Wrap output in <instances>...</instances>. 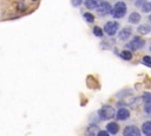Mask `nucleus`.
Here are the masks:
<instances>
[{
	"instance_id": "obj_1",
	"label": "nucleus",
	"mask_w": 151,
	"mask_h": 136,
	"mask_svg": "<svg viewBox=\"0 0 151 136\" xmlns=\"http://www.w3.org/2000/svg\"><path fill=\"white\" fill-rule=\"evenodd\" d=\"M126 12H127V6H126V4L123 2V1H117V2L113 5V7L111 8V13H110V14H111L114 19H120V18L125 17Z\"/></svg>"
},
{
	"instance_id": "obj_2",
	"label": "nucleus",
	"mask_w": 151,
	"mask_h": 136,
	"mask_svg": "<svg viewBox=\"0 0 151 136\" xmlns=\"http://www.w3.org/2000/svg\"><path fill=\"white\" fill-rule=\"evenodd\" d=\"M97 115L99 116L100 119L106 121V119H111V118H113V117L116 116V110H114V108H113L112 105L106 104V105H103V106L98 110Z\"/></svg>"
},
{
	"instance_id": "obj_3",
	"label": "nucleus",
	"mask_w": 151,
	"mask_h": 136,
	"mask_svg": "<svg viewBox=\"0 0 151 136\" xmlns=\"http://www.w3.org/2000/svg\"><path fill=\"white\" fill-rule=\"evenodd\" d=\"M145 46V40L140 37H133L131 39V41H129L126 44V47L133 50V51H137V50H140Z\"/></svg>"
},
{
	"instance_id": "obj_4",
	"label": "nucleus",
	"mask_w": 151,
	"mask_h": 136,
	"mask_svg": "<svg viewBox=\"0 0 151 136\" xmlns=\"http://www.w3.org/2000/svg\"><path fill=\"white\" fill-rule=\"evenodd\" d=\"M111 8H112V6L110 5V2L101 1V2H98V6H97L96 11H97V13L100 17H105V15H107V14L111 13Z\"/></svg>"
},
{
	"instance_id": "obj_5",
	"label": "nucleus",
	"mask_w": 151,
	"mask_h": 136,
	"mask_svg": "<svg viewBox=\"0 0 151 136\" xmlns=\"http://www.w3.org/2000/svg\"><path fill=\"white\" fill-rule=\"evenodd\" d=\"M118 28H119V24H118L117 21H113V20L107 21V22L104 25V32H105L107 35H110V37L114 35V34L118 32Z\"/></svg>"
},
{
	"instance_id": "obj_6",
	"label": "nucleus",
	"mask_w": 151,
	"mask_h": 136,
	"mask_svg": "<svg viewBox=\"0 0 151 136\" xmlns=\"http://www.w3.org/2000/svg\"><path fill=\"white\" fill-rule=\"evenodd\" d=\"M131 34H132V27L125 26V27H123V28L120 30V32L118 33V40L125 41V40H127V39L131 37Z\"/></svg>"
},
{
	"instance_id": "obj_7",
	"label": "nucleus",
	"mask_w": 151,
	"mask_h": 136,
	"mask_svg": "<svg viewBox=\"0 0 151 136\" xmlns=\"http://www.w3.org/2000/svg\"><path fill=\"white\" fill-rule=\"evenodd\" d=\"M124 136H140V130L136 125H127L123 131Z\"/></svg>"
},
{
	"instance_id": "obj_8",
	"label": "nucleus",
	"mask_w": 151,
	"mask_h": 136,
	"mask_svg": "<svg viewBox=\"0 0 151 136\" xmlns=\"http://www.w3.org/2000/svg\"><path fill=\"white\" fill-rule=\"evenodd\" d=\"M130 117V110L126 108H120L118 111H116V118L119 121H125Z\"/></svg>"
},
{
	"instance_id": "obj_9",
	"label": "nucleus",
	"mask_w": 151,
	"mask_h": 136,
	"mask_svg": "<svg viewBox=\"0 0 151 136\" xmlns=\"http://www.w3.org/2000/svg\"><path fill=\"white\" fill-rule=\"evenodd\" d=\"M106 131H107V134L110 135H116V134H118V131H119V125H118V123H116V122H110V123H107V125H106Z\"/></svg>"
},
{
	"instance_id": "obj_10",
	"label": "nucleus",
	"mask_w": 151,
	"mask_h": 136,
	"mask_svg": "<svg viewBox=\"0 0 151 136\" xmlns=\"http://www.w3.org/2000/svg\"><path fill=\"white\" fill-rule=\"evenodd\" d=\"M100 129H99V127L97 125V124H90L87 128H86V130H85V135L86 136H97V134H98V131H99Z\"/></svg>"
},
{
	"instance_id": "obj_11",
	"label": "nucleus",
	"mask_w": 151,
	"mask_h": 136,
	"mask_svg": "<svg viewBox=\"0 0 151 136\" xmlns=\"http://www.w3.org/2000/svg\"><path fill=\"white\" fill-rule=\"evenodd\" d=\"M142 134L144 136H151V122L146 121L142 125Z\"/></svg>"
},
{
	"instance_id": "obj_12",
	"label": "nucleus",
	"mask_w": 151,
	"mask_h": 136,
	"mask_svg": "<svg viewBox=\"0 0 151 136\" xmlns=\"http://www.w3.org/2000/svg\"><path fill=\"white\" fill-rule=\"evenodd\" d=\"M127 21H129L130 24H132V25L138 24V22L140 21V14H139V13H137V12H132V13L129 15Z\"/></svg>"
},
{
	"instance_id": "obj_13",
	"label": "nucleus",
	"mask_w": 151,
	"mask_h": 136,
	"mask_svg": "<svg viewBox=\"0 0 151 136\" xmlns=\"http://www.w3.org/2000/svg\"><path fill=\"white\" fill-rule=\"evenodd\" d=\"M84 5H85L88 9H96L97 6H98V1H96V0H87V1L84 2Z\"/></svg>"
},
{
	"instance_id": "obj_14",
	"label": "nucleus",
	"mask_w": 151,
	"mask_h": 136,
	"mask_svg": "<svg viewBox=\"0 0 151 136\" xmlns=\"http://www.w3.org/2000/svg\"><path fill=\"white\" fill-rule=\"evenodd\" d=\"M137 31H138L140 34H147V33H150L151 28H150L149 25H140V26H138Z\"/></svg>"
},
{
	"instance_id": "obj_15",
	"label": "nucleus",
	"mask_w": 151,
	"mask_h": 136,
	"mask_svg": "<svg viewBox=\"0 0 151 136\" xmlns=\"http://www.w3.org/2000/svg\"><path fill=\"white\" fill-rule=\"evenodd\" d=\"M119 56H120V58L124 59V60H130V59L132 58V53H131V51H129V50H124V51H122Z\"/></svg>"
},
{
	"instance_id": "obj_16",
	"label": "nucleus",
	"mask_w": 151,
	"mask_h": 136,
	"mask_svg": "<svg viewBox=\"0 0 151 136\" xmlns=\"http://www.w3.org/2000/svg\"><path fill=\"white\" fill-rule=\"evenodd\" d=\"M83 17H84V19H85L87 22H90V24H92V22L94 21V15H93L92 13H90V12L84 13V14H83Z\"/></svg>"
},
{
	"instance_id": "obj_17",
	"label": "nucleus",
	"mask_w": 151,
	"mask_h": 136,
	"mask_svg": "<svg viewBox=\"0 0 151 136\" xmlns=\"http://www.w3.org/2000/svg\"><path fill=\"white\" fill-rule=\"evenodd\" d=\"M92 32H93V34H94V35H97V37H99V38H101V37H103V34H104L103 28H100L99 26H94V27H93V30H92Z\"/></svg>"
},
{
	"instance_id": "obj_18",
	"label": "nucleus",
	"mask_w": 151,
	"mask_h": 136,
	"mask_svg": "<svg viewBox=\"0 0 151 136\" xmlns=\"http://www.w3.org/2000/svg\"><path fill=\"white\" fill-rule=\"evenodd\" d=\"M140 8H142V11H143V12L149 13V12L151 11V2H150V1H145Z\"/></svg>"
},
{
	"instance_id": "obj_19",
	"label": "nucleus",
	"mask_w": 151,
	"mask_h": 136,
	"mask_svg": "<svg viewBox=\"0 0 151 136\" xmlns=\"http://www.w3.org/2000/svg\"><path fill=\"white\" fill-rule=\"evenodd\" d=\"M142 98H143V101L145 102V104H151V95H150L149 92H145Z\"/></svg>"
},
{
	"instance_id": "obj_20",
	"label": "nucleus",
	"mask_w": 151,
	"mask_h": 136,
	"mask_svg": "<svg viewBox=\"0 0 151 136\" xmlns=\"http://www.w3.org/2000/svg\"><path fill=\"white\" fill-rule=\"evenodd\" d=\"M142 63H143L145 66L150 67V66H151V64H150V56H145V57L142 59Z\"/></svg>"
},
{
	"instance_id": "obj_21",
	"label": "nucleus",
	"mask_w": 151,
	"mask_h": 136,
	"mask_svg": "<svg viewBox=\"0 0 151 136\" xmlns=\"http://www.w3.org/2000/svg\"><path fill=\"white\" fill-rule=\"evenodd\" d=\"M150 105H151V104H145V105H144V110H145V112H146V115H147V116H150V115H151Z\"/></svg>"
},
{
	"instance_id": "obj_22",
	"label": "nucleus",
	"mask_w": 151,
	"mask_h": 136,
	"mask_svg": "<svg viewBox=\"0 0 151 136\" xmlns=\"http://www.w3.org/2000/svg\"><path fill=\"white\" fill-rule=\"evenodd\" d=\"M97 136H110V135L107 134L106 130H99L98 134H97Z\"/></svg>"
},
{
	"instance_id": "obj_23",
	"label": "nucleus",
	"mask_w": 151,
	"mask_h": 136,
	"mask_svg": "<svg viewBox=\"0 0 151 136\" xmlns=\"http://www.w3.org/2000/svg\"><path fill=\"white\" fill-rule=\"evenodd\" d=\"M144 2H145V1H136V2H134V5H136V6H138V7H142Z\"/></svg>"
},
{
	"instance_id": "obj_24",
	"label": "nucleus",
	"mask_w": 151,
	"mask_h": 136,
	"mask_svg": "<svg viewBox=\"0 0 151 136\" xmlns=\"http://www.w3.org/2000/svg\"><path fill=\"white\" fill-rule=\"evenodd\" d=\"M83 2L81 1H72V5L73 6H79V5H81Z\"/></svg>"
}]
</instances>
